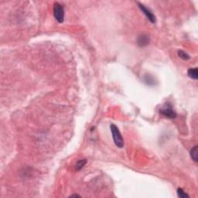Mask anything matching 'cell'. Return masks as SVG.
Wrapping results in <instances>:
<instances>
[{"mask_svg":"<svg viewBox=\"0 0 198 198\" xmlns=\"http://www.w3.org/2000/svg\"><path fill=\"white\" fill-rule=\"evenodd\" d=\"M137 5H138L139 8L141 10V11L144 13V15L146 16V18L148 19L149 21H150L152 23H156V16L152 13L151 10L148 9L146 5H144L142 3H137Z\"/></svg>","mask_w":198,"mask_h":198,"instance_id":"obj_4","label":"cell"},{"mask_svg":"<svg viewBox=\"0 0 198 198\" xmlns=\"http://www.w3.org/2000/svg\"><path fill=\"white\" fill-rule=\"evenodd\" d=\"M150 42V38L148 35L142 34L139 35L136 39L137 45L140 47H145L148 46Z\"/></svg>","mask_w":198,"mask_h":198,"instance_id":"obj_5","label":"cell"},{"mask_svg":"<svg viewBox=\"0 0 198 198\" xmlns=\"http://www.w3.org/2000/svg\"><path fill=\"white\" fill-rule=\"evenodd\" d=\"M197 149H198L197 146H193L191 150V159H193V161L195 162V163H197V159H198Z\"/></svg>","mask_w":198,"mask_h":198,"instance_id":"obj_7","label":"cell"},{"mask_svg":"<svg viewBox=\"0 0 198 198\" xmlns=\"http://www.w3.org/2000/svg\"><path fill=\"white\" fill-rule=\"evenodd\" d=\"M54 18L59 23H62L64 21V8L59 3H55L54 5Z\"/></svg>","mask_w":198,"mask_h":198,"instance_id":"obj_2","label":"cell"},{"mask_svg":"<svg viewBox=\"0 0 198 198\" xmlns=\"http://www.w3.org/2000/svg\"><path fill=\"white\" fill-rule=\"evenodd\" d=\"M81 197V196L80 195H77V194H73V195H71V197Z\"/></svg>","mask_w":198,"mask_h":198,"instance_id":"obj_12","label":"cell"},{"mask_svg":"<svg viewBox=\"0 0 198 198\" xmlns=\"http://www.w3.org/2000/svg\"><path fill=\"white\" fill-rule=\"evenodd\" d=\"M110 129L112 135L113 140L116 146L118 148H122L124 146V139H123L122 135L121 134L118 128L115 124H112L110 125Z\"/></svg>","mask_w":198,"mask_h":198,"instance_id":"obj_1","label":"cell"},{"mask_svg":"<svg viewBox=\"0 0 198 198\" xmlns=\"http://www.w3.org/2000/svg\"><path fill=\"white\" fill-rule=\"evenodd\" d=\"M159 112L162 115H163L164 117L168 118H170V119H173V118H175L176 117V112L174 111V109L173 108L171 105H169V104H167L166 105L163 106V108L160 109Z\"/></svg>","mask_w":198,"mask_h":198,"instance_id":"obj_3","label":"cell"},{"mask_svg":"<svg viewBox=\"0 0 198 198\" xmlns=\"http://www.w3.org/2000/svg\"><path fill=\"white\" fill-rule=\"evenodd\" d=\"M178 55L181 59H183V60H184V61H187V60H189L190 57H191L190 55H189L187 53H186L185 51H184V50H179Z\"/></svg>","mask_w":198,"mask_h":198,"instance_id":"obj_10","label":"cell"},{"mask_svg":"<svg viewBox=\"0 0 198 198\" xmlns=\"http://www.w3.org/2000/svg\"><path fill=\"white\" fill-rule=\"evenodd\" d=\"M86 163H87V160H86V159H81V160H78V161L77 162V163H76L75 167H74V168H75L76 170H80V169H82L84 166V165L86 164Z\"/></svg>","mask_w":198,"mask_h":198,"instance_id":"obj_9","label":"cell"},{"mask_svg":"<svg viewBox=\"0 0 198 198\" xmlns=\"http://www.w3.org/2000/svg\"><path fill=\"white\" fill-rule=\"evenodd\" d=\"M144 81L146 82V84L148 85H154L155 84V79L152 76L149 75V74H146L144 77Z\"/></svg>","mask_w":198,"mask_h":198,"instance_id":"obj_8","label":"cell"},{"mask_svg":"<svg viewBox=\"0 0 198 198\" xmlns=\"http://www.w3.org/2000/svg\"><path fill=\"white\" fill-rule=\"evenodd\" d=\"M177 195H178L179 197L180 198H189L190 196L187 194L186 193H185L184 191V190L182 188H178L177 189Z\"/></svg>","mask_w":198,"mask_h":198,"instance_id":"obj_11","label":"cell"},{"mask_svg":"<svg viewBox=\"0 0 198 198\" xmlns=\"http://www.w3.org/2000/svg\"><path fill=\"white\" fill-rule=\"evenodd\" d=\"M187 75L189 78H191L193 80H197L198 79V72L197 68V67H193V68H190L187 71Z\"/></svg>","mask_w":198,"mask_h":198,"instance_id":"obj_6","label":"cell"}]
</instances>
